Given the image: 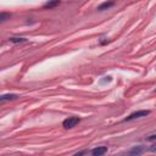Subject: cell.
Returning <instances> with one entry per match:
<instances>
[{
	"mask_svg": "<svg viewBox=\"0 0 156 156\" xmlns=\"http://www.w3.org/2000/svg\"><path fill=\"white\" fill-rule=\"evenodd\" d=\"M80 122V118L79 117H76V116H72V117H68L66 118L63 122H62V126L66 128V129H71L73 127H76L78 123Z\"/></svg>",
	"mask_w": 156,
	"mask_h": 156,
	"instance_id": "obj_1",
	"label": "cell"
},
{
	"mask_svg": "<svg viewBox=\"0 0 156 156\" xmlns=\"http://www.w3.org/2000/svg\"><path fill=\"white\" fill-rule=\"evenodd\" d=\"M150 113V111L147 110H140V111H136V112H133L130 113L128 117H126L123 121L127 122V121H132V119H135V118H140V117H146L147 115Z\"/></svg>",
	"mask_w": 156,
	"mask_h": 156,
	"instance_id": "obj_2",
	"label": "cell"
},
{
	"mask_svg": "<svg viewBox=\"0 0 156 156\" xmlns=\"http://www.w3.org/2000/svg\"><path fill=\"white\" fill-rule=\"evenodd\" d=\"M144 151H145V147L141 146V145H138V146L132 147V149L126 154V156H140Z\"/></svg>",
	"mask_w": 156,
	"mask_h": 156,
	"instance_id": "obj_3",
	"label": "cell"
},
{
	"mask_svg": "<svg viewBox=\"0 0 156 156\" xmlns=\"http://www.w3.org/2000/svg\"><path fill=\"white\" fill-rule=\"evenodd\" d=\"M106 152H107V147L106 146H98V147L93 149L90 154H91V156H102Z\"/></svg>",
	"mask_w": 156,
	"mask_h": 156,
	"instance_id": "obj_4",
	"label": "cell"
},
{
	"mask_svg": "<svg viewBox=\"0 0 156 156\" xmlns=\"http://www.w3.org/2000/svg\"><path fill=\"white\" fill-rule=\"evenodd\" d=\"M15 99H17V95L16 94H5V95H1L0 101L4 102L6 100H15Z\"/></svg>",
	"mask_w": 156,
	"mask_h": 156,
	"instance_id": "obj_5",
	"label": "cell"
},
{
	"mask_svg": "<svg viewBox=\"0 0 156 156\" xmlns=\"http://www.w3.org/2000/svg\"><path fill=\"white\" fill-rule=\"evenodd\" d=\"M113 5H115L113 2H102L101 5L98 6V10H99V11H104V10H107L108 7H111V6H113Z\"/></svg>",
	"mask_w": 156,
	"mask_h": 156,
	"instance_id": "obj_6",
	"label": "cell"
},
{
	"mask_svg": "<svg viewBox=\"0 0 156 156\" xmlns=\"http://www.w3.org/2000/svg\"><path fill=\"white\" fill-rule=\"evenodd\" d=\"M58 4H60V1H50V2H46V4L44 5V7H45V9H51V7L57 6Z\"/></svg>",
	"mask_w": 156,
	"mask_h": 156,
	"instance_id": "obj_7",
	"label": "cell"
},
{
	"mask_svg": "<svg viewBox=\"0 0 156 156\" xmlns=\"http://www.w3.org/2000/svg\"><path fill=\"white\" fill-rule=\"evenodd\" d=\"M7 18H10V13H6V12H1L0 13V22L6 21Z\"/></svg>",
	"mask_w": 156,
	"mask_h": 156,
	"instance_id": "obj_8",
	"label": "cell"
},
{
	"mask_svg": "<svg viewBox=\"0 0 156 156\" xmlns=\"http://www.w3.org/2000/svg\"><path fill=\"white\" fill-rule=\"evenodd\" d=\"M10 41H12V43H23V41H26V39H24V38H16V37H12V38H10Z\"/></svg>",
	"mask_w": 156,
	"mask_h": 156,
	"instance_id": "obj_9",
	"label": "cell"
},
{
	"mask_svg": "<svg viewBox=\"0 0 156 156\" xmlns=\"http://www.w3.org/2000/svg\"><path fill=\"white\" fill-rule=\"evenodd\" d=\"M149 151H151V152H156V143L155 144H152L151 146H149V149H147Z\"/></svg>",
	"mask_w": 156,
	"mask_h": 156,
	"instance_id": "obj_10",
	"label": "cell"
},
{
	"mask_svg": "<svg viewBox=\"0 0 156 156\" xmlns=\"http://www.w3.org/2000/svg\"><path fill=\"white\" fill-rule=\"evenodd\" d=\"M85 154H87V151H84V150H83V151H79V152H77V154H74L73 156H84Z\"/></svg>",
	"mask_w": 156,
	"mask_h": 156,
	"instance_id": "obj_11",
	"label": "cell"
},
{
	"mask_svg": "<svg viewBox=\"0 0 156 156\" xmlns=\"http://www.w3.org/2000/svg\"><path fill=\"white\" fill-rule=\"evenodd\" d=\"M146 139H147V140H156V134H154V135H150V136H147Z\"/></svg>",
	"mask_w": 156,
	"mask_h": 156,
	"instance_id": "obj_12",
	"label": "cell"
},
{
	"mask_svg": "<svg viewBox=\"0 0 156 156\" xmlns=\"http://www.w3.org/2000/svg\"><path fill=\"white\" fill-rule=\"evenodd\" d=\"M119 156H122V155H119Z\"/></svg>",
	"mask_w": 156,
	"mask_h": 156,
	"instance_id": "obj_13",
	"label": "cell"
}]
</instances>
